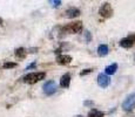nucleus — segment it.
<instances>
[{"label":"nucleus","mask_w":135,"mask_h":117,"mask_svg":"<svg viewBox=\"0 0 135 117\" xmlns=\"http://www.w3.org/2000/svg\"><path fill=\"white\" fill-rule=\"evenodd\" d=\"M82 30V22L81 21H75L72 22L69 25L65 26V27L61 28L60 33L64 32L65 34H78Z\"/></svg>","instance_id":"f257e3e1"},{"label":"nucleus","mask_w":135,"mask_h":117,"mask_svg":"<svg viewBox=\"0 0 135 117\" xmlns=\"http://www.w3.org/2000/svg\"><path fill=\"white\" fill-rule=\"evenodd\" d=\"M46 76V73H31V74H27L24 77V82L30 83V84H33V83H37L41 80H44Z\"/></svg>","instance_id":"f03ea898"},{"label":"nucleus","mask_w":135,"mask_h":117,"mask_svg":"<svg viewBox=\"0 0 135 117\" xmlns=\"http://www.w3.org/2000/svg\"><path fill=\"white\" fill-rule=\"evenodd\" d=\"M122 109L124 111H131L135 109V93L127 96V98L122 103Z\"/></svg>","instance_id":"7ed1b4c3"},{"label":"nucleus","mask_w":135,"mask_h":117,"mask_svg":"<svg viewBox=\"0 0 135 117\" xmlns=\"http://www.w3.org/2000/svg\"><path fill=\"white\" fill-rule=\"evenodd\" d=\"M99 14L102 18H110L112 15H113V8L110 7L109 4L105 2V4L100 7V9H99Z\"/></svg>","instance_id":"20e7f679"},{"label":"nucleus","mask_w":135,"mask_h":117,"mask_svg":"<svg viewBox=\"0 0 135 117\" xmlns=\"http://www.w3.org/2000/svg\"><path fill=\"white\" fill-rule=\"evenodd\" d=\"M135 43V34H132L127 38H123L122 40L120 41V46L123 47V48H132Z\"/></svg>","instance_id":"39448f33"},{"label":"nucleus","mask_w":135,"mask_h":117,"mask_svg":"<svg viewBox=\"0 0 135 117\" xmlns=\"http://www.w3.org/2000/svg\"><path fill=\"white\" fill-rule=\"evenodd\" d=\"M44 93L46 94V95H53L54 93L56 91V84L54 81H48L46 82L45 84H44Z\"/></svg>","instance_id":"423d86ee"},{"label":"nucleus","mask_w":135,"mask_h":117,"mask_svg":"<svg viewBox=\"0 0 135 117\" xmlns=\"http://www.w3.org/2000/svg\"><path fill=\"white\" fill-rule=\"evenodd\" d=\"M110 83V79L108 77V75L106 74H100L98 76V84L100 85L101 88H106L108 87V84Z\"/></svg>","instance_id":"0eeeda50"},{"label":"nucleus","mask_w":135,"mask_h":117,"mask_svg":"<svg viewBox=\"0 0 135 117\" xmlns=\"http://www.w3.org/2000/svg\"><path fill=\"white\" fill-rule=\"evenodd\" d=\"M80 14H81V13H80V9L75 8V7H71V8H68L66 12H65V15H66V18H68V19L76 18V17H79Z\"/></svg>","instance_id":"6e6552de"},{"label":"nucleus","mask_w":135,"mask_h":117,"mask_svg":"<svg viewBox=\"0 0 135 117\" xmlns=\"http://www.w3.org/2000/svg\"><path fill=\"white\" fill-rule=\"evenodd\" d=\"M69 83H71V75L69 74H65L61 76L60 79V84L62 88H68Z\"/></svg>","instance_id":"1a4fd4ad"},{"label":"nucleus","mask_w":135,"mask_h":117,"mask_svg":"<svg viewBox=\"0 0 135 117\" xmlns=\"http://www.w3.org/2000/svg\"><path fill=\"white\" fill-rule=\"evenodd\" d=\"M72 61V58L69 55H59L56 58V62L59 64H68Z\"/></svg>","instance_id":"9d476101"},{"label":"nucleus","mask_w":135,"mask_h":117,"mask_svg":"<svg viewBox=\"0 0 135 117\" xmlns=\"http://www.w3.org/2000/svg\"><path fill=\"white\" fill-rule=\"evenodd\" d=\"M98 54L100 56H106L108 54V46L100 45V46L98 47Z\"/></svg>","instance_id":"9b49d317"},{"label":"nucleus","mask_w":135,"mask_h":117,"mask_svg":"<svg viewBox=\"0 0 135 117\" xmlns=\"http://www.w3.org/2000/svg\"><path fill=\"white\" fill-rule=\"evenodd\" d=\"M116 69H118V64H116V63H113V64H110V66L106 67V75H113V74H115Z\"/></svg>","instance_id":"f8f14e48"},{"label":"nucleus","mask_w":135,"mask_h":117,"mask_svg":"<svg viewBox=\"0 0 135 117\" xmlns=\"http://www.w3.org/2000/svg\"><path fill=\"white\" fill-rule=\"evenodd\" d=\"M88 117H103V113L97 109H92V110L88 113Z\"/></svg>","instance_id":"ddd939ff"},{"label":"nucleus","mask_w":135,"mask_h":117,"mask_svg":"<svg viewBox=\"0 0 135 117\" xmlns=\"http://www.w3.org/2000/svg\"><path fill=\"white\" fill-rule=\"evenodd\" d=\"M25 55H26L25 48H18L15 50V56H18V58H24Z\"/></svg>","instance_id":"4468645a"},{"label":"nucleus","mask_w":135,"mask_h":117,"mask_svg":"<svg viewBox=\"0 0 135 117\" xmlns=\"http://www.w3.org/2000/svg\"><path fill=\"white\" fill-rule=\"evenodd\" d=\"M17 66V63L15 62H6V63H4V68L5 69H9V68H14V67Z\"/></svg>","instance_id":"2eb2a0df"},{"label":"nucleus","mask_w":135,"mask_h":117,"mask_svg":"<svg viewBox=\"0 0 135 117\" xmlns=\"http://www.w3.org/2000/svg\"><path fill=\"white\" fill-rule=\"evenodd\" d=\"M48 1L53 7H59L61 4V0H48Z\"/></svg>","instance_id":"dca6fc26"},{"label":"nucleus","mask_w":135,"mask_h":117,"mask_svg":"<svg viewBox=\"0 0 135 117\" xmlns=\"http://www.w3.org/2000/svg\"><path fill=\"white\" fill-rule=\"evenodd\" d=\"M85 38H86V41H88V42H89V41L92 40V34H90L88 30H86V32H85Z\"/></svg>","instance_id":"f3484780"},{"label":"nucleus","mask_w":135,"mask_h":117,"mask_svg":"<svg viewBox=\"0 0 135 117\" xmlns=\"http://www.w3.org/2000/svg\"><path fill=\"white\" fill-rule=\"evenodd\" d=\"M92 72H93V69H85L84 72H81V73H80V75H81V76H84V75L89 74V73H92Z\"/></svg>","instance_id":"a211bd4d"},{"label":"nucleus","mask_w":135,"mask_h":117,"mask_svg":"<svg viewBox=\"0 0 135 117\" xmlns=\"http://www.w3.org/2000/svg\"><path fill=\"white\" fill-rule=\"evenodd\" d=\"M84 104L86 106H93V105H94V102H93V101H85Z\"/></svg>","instance_id":"6ab92c4d"},{"label":"nucleus","mask_w":135,"mask_h":117,"mask_svg":"<svg viewBox=\"0 0 135 117\" xmlns=\"http://www.w3.org/2000/svg\"><path fill=\"white\" fill-rule=\"evenodd\" d=\"M0 25H2V19L0 18Z\"/></svg>","instance_id":"aec40b11"},{"label":"nucleus","mask_w":135,"mask_h":117,"mask_svg":"<svg viewBox=\"0 0 135 117\" xmlns=\"http://www.w3.org/2000/svg\"><path fill=\"white\" fill-rule=\"evenodd\" d=\"M74 117H84V116H81V115H76V116H74Z\"/></svg>","instance_id":"412c9836"}]
</instances>
